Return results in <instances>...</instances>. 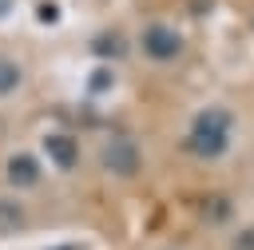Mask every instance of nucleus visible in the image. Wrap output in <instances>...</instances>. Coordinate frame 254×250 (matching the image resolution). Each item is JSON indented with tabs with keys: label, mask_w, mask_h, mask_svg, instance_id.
Segmentation results:
<instances>
[{
	"label": "nucleus",
	"mask_w": 254,
	"mask_h": 250,
	"mask_svg": "<svg viewBox=\"0 0 254 250\" xmlns=\"http://www.w3.org/2000/svg\"><path fill=\"white\" fill-rule=\"evenodd\" d=\"M234 139V111L226 103H206L190 115L187 131H183V147L187 155H194L198 163H214L230 151Z\"/></svg>",
	"instance_id": "obj_1"
},
{
	"label": "nucleus",
	"mask_w": 254,
	"mask_h": 250,
	"mask_svg": "<svg viewBox=\"0 0 254 250\" xmlns=\"http://www.w3.org/2000/svg\"><path fill=\"white\" fill-rule=\"evenodd\" d=\"M183 48H187L183 32L175 24H167V20H151V24L139 28V52L151 63H175L183 56Z\"/></svg>",
	"instance_id": "obj_2"
},
{
	"label": "nucleus",
	"mask_w": 254,
	"mask_h": 250,
	"mask_svg": "<svg viewBox=\"0 0 254 250\" xmlns=\"http://www.w3.org/2000/svg\"><path fill=\"white\" fill-rule=\"evenodd\" d=\"M99 163H103L115 179H135V175L143 171V151H139L135 139H127V135H111V139L103 143V151H99Z\"/></svg>",
	"instance_id": "obj_3"
},
{
	"label": "nucleus",
	"mask_w": 254,
	"mask_h": 250,
	"mask_svg": "<svg viewBox=\"0 0 254 250\" xmlns=\"http://www.w3.org/2000/svg\"><path fill=\"white\" fill-rule=\"evenodd\" d=\"M40 175H44V167H40V155H36V151H12V155L4 159V183H8L12 190L36 187Z\"/></svg>",
	"instance_id": "obj_4"
},
{
	"label": "nucleus",
	"mask_w": 254,
	"mask_h": 250,
	"mask_svg": "<svg viewBox=\"0 0 254 250\" xmlns=\"http://www.w3.org/2000/svg\"><path fill=\"white\" fill-rule=\"evenodd\" d=\"M48 151H52V163L60 171H75L79 163V143L71 135H48Z\"/></svg>",
	"instance_id": "obj_5"
},
{
	"label": "nucleus",
	"mask_w": 254,
	"mask_h": 250,
	"mask_svg": "<svg viewBox=\"0 0 254 250\" xmlns=\"http://www.w3.org/2000/svg\"><path fill=\"white\" fill-rule=\"evenodd\" d=\"M20 83H24V67H20L12 56H0V99L16 95V91H20Z\"/></svg>",
	"instance_id": "obj_6"
},
{
	"label": "nucleus",
	"mask_w": 254,
	"mask_h": 250,
	"mask_svg": "<svg viewBox=\"0 0 254 250\" xmlns=\"http://www.w3.org/2000/svg\"><path fill=\"white\" fill-rule=\"evenodd\" d=\"M230 250H254V226L238 230V234H234V242H230Z\"/></svg>",
	"instance_id": "obj_7"
},
{
	"label": "nucleus",
	"mask_w": 254,
	"mask_h": 250,
	"mask_svg": "<svg viewBox=\"0 0 254 250\" xmlns=\"http://www.w3.org/2000/svg\"><path fill=\"white\" fill-rule=\"evenodd\" d=\"M250 28H254V12H250Z\"/></svg>",
	"instance_id": "obj_8"
}]
</instances>
